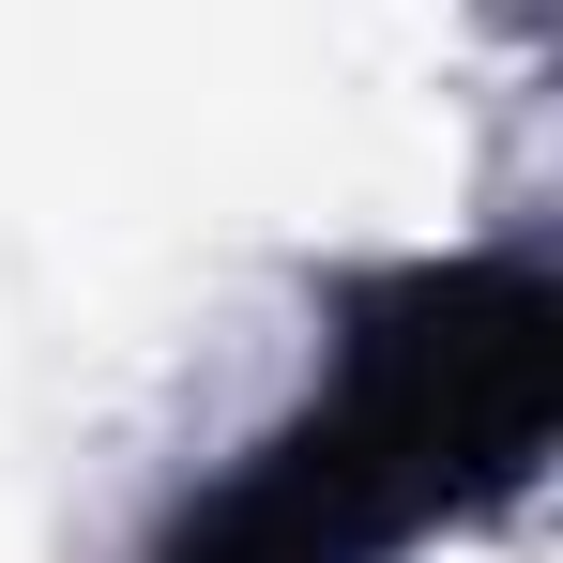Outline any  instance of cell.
<instances>
[{
    "label": "cell",
    "mask_w": 563,
    "mask_h": 563,
    "mask_svg": "<svg viewBox=\"0 0 563 563\" xmlns=\"http://www.w3.org/2000/svg\"><path fill=\"white\" fill-rule=\"evenodd\" d=\"M549 351L563 320L533 275H396L351 320L335 380L168 533V563H396L442 503L533 457Z\"/></svg>",
    "instance_id": "cell-1"
}]
</instances>
